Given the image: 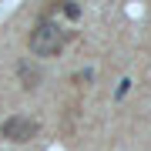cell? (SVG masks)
I'll use <instances>...</instances> for the list:
<instances>
[{
    "label": "cell",
    "instance_id": "cell-3",
    "mask_svg": "<svg viewBox=\"0 0 151 151\" xmlns=\"http://www.w3.org/2000/svg\"><path fill=\"white\" fill-rule=\"evenodd\" d=\"M17 77H20V84L27 87V91H34V87H40V81H44L40 67L34 64V60H20V67H17Z\"/></svg>",
    "mask_w": 151,
    "mask_h": 151
},
{
    "label": "cell",
    "instance_id": "cell-4",
    "mask_svg": "<svg viewBox=\"0 0 151 151\" xmlns=\"http://www.w3.org/2000/svg\"><path fill=\"white\" fill-rule=\"evenodd\" d=\"M84 81H91V70H81V74L74 77V84H84Z\"/></svg>",
    "mask_w": 151,
    "mask_h": 151
},
{
    "label": "cell",
    "instance_id": "cell-2",
    "mask_svg": "<svg viewBox=\"0 0 151 151\" xmlns=\"http://www.w3.org/2000/svg\"><path fill=\"white\" fill-rule=\"evenodd\" d=\"M37 131H40V124L34 118H27V114H10V118L0 124V134L7 141H14V145H24V141L37 138Z\"/></svg>",
    "mask_w": 151,
    "mask_h": 151
},
{
    "label": "cell",
    "instance_id": "cell-1",
    "mask_svg": "<svg viewBox=\"0 0 151 151\" xmlns=\"http://www.w3.org/2000/svg\"><path fill=\"white\" fill-rule=\"evenodd\" d=\"M27 47L34 57H57L64 47V27H57L50 17H40L27 37Z\"/></svg>",
    "mask_w": 151,
    "mask_h": 151
}]
</instances>
